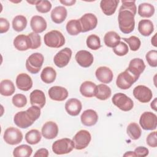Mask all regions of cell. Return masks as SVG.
Returning <instances> with one entry per match:
<instances>
[{
  "label": "cell",
  "instance_id": "obj_40",
  "mask_svg": "<svg viewBox=\"0 0 157 157\" xmlns=\"http://www.w3.org/2000/svg\"><path fill=\"white\" fill-rule=\"evenodd\" d=\"M123 40L128 43V44L129 46L130 49L132 51H137L139 49L140 45H141V42L140 40L139 39V37L135 36H132L129 38H125L123 37Z\"/></svg>",
  "mask_w": 157,
  "mask_h": 157
},
{
  "label": "cell",
  "instance_id": "obj_11",
  "mask_svg": "<svg viewBox=\"0 0 157 157\" xmlns=\"http://www.w3.org/2000/svg\"><path fill=\"white\" fill-rule=\"evenodd\" d=\"M72 56V50L68 47L64 48L59 51L54 56L53 61L55 64L59 67L62 68L66 66Z\"/></svg>",
  "mask_w": 157,
  "mask_h": 157
},
{
  "label": "cell",
  "instance_id": "obj_4",
  "mask_svg": "<svg viewBox=\"0 0 157 157\" xmlns=\"http://www.w3.org/2000/svg\"><path fill=\"white\" fill-rule=\"evenodd\" d=\"M44 58L40 53H34L31 54L26 61V68L31 74H37L44 63Z\"/></svg>",
  "mask_w": 157,
  "mask_h": 157
},
{
  "label": "cell",
  "instance_id": "obj_20",
  "mask_svg": "<svg viewBox=\"0 0 157 157\" xmlns=\"http://www.w3.org/2000/svg\"><path fill=\"white\" fill-rule=\"evenodd\" d=\"M82 109V102L76 98L69 99L65 104V109L67 113L71 116H77Z\"/></svg>",
  "mask_w": 157,
  "mask_h": 157
},
{
  "label": "cell",
  "instance_id": "obj_54",
  "mask_svg": "<svg viewBox=\"0 0 157 157\" xmlns=\"http://www.w3.org/2000/svg\"><path fill=\"white\" fill-rule=\"evenodd\" d=\"M123 156H136L135 154L134 153V151H129L126 152L124 155Z\"/></svg>",
  "mask_w": 157,
  "mask_h": 157
},
{
  "label": "cell",
  "instance_id": "obj_34",
  "mask_svg": "<svg viewBox=\"0 0 157 157\" xmlns=\"http://www.w3.org/2000/svg\"><path fill=\"white\" fill-rule=\"evenodd\" d=\"M111 94V89L107 85L99 84L97 86V92L95 96L98 99L105 101L110 97Z\"/></svg>",
  "mask_w": 157,
  "mask_h": 157
},
{
  "label": "cell",
  "instance_id": "obj_35",
  "mask_svg": "<svg viewBox=\"0 0 157 157\" xmlns=\"http://www.w3.org/2000/svg\"><path fill=\"white\" fill-rule=\"evenodd\" d=\"M126 132L131 139L137 140L141 136L142 131L137 123L132 122L128 125L126 128Z\"/></svg>",
  "mask_w": 157,
  "mask_h": 157
},
{
  "label": "cell",
  "instance_id": "obj_33",
  "mask_svg": "<svg viewBox=\"0 0 157 157\" xmlns=\"http://www.w3.org/2000/svg\"><path fill=\"white\" fill-rule=\"evenodd\" d=\"M66 31L71 36L78 35L82 33V28L79 20L74 19L69 20L66 26Z\"/></svg>",
  "mask_w": 157,
  "mask_h": 157
},
{
  "label": "cell",
  "instance_id": "obj_27",
  "mask_svg": "<svg viewBox=\"0 0 157 157\" xmlns=\"http://www.w3.org/2000/svg\"><path fill=\"white\" fill-rule=\"evenodd\" d=\"M118 3V0H102L100 7L105 15L110 16L115 12Z\"/></svg>",
  "mask_w": 157,
  "mask_h": 157
},
{
  "label": "cell",
  "instance_id": "obj_23",
  "mask_svg": "<svg viewBox=\"0 0 157 157\" xmlns=\"http://www.w3.org/2000/svg\"><path fill=\"white\" fill-rule=\"evenodd\" d=\"M30 26L33 32L36 33H40L47 29V23L46 20L42 17L34 15L31 19Z\"/></svg>",
  "mask_w": 157,
  "mask_h": 157
},
{
  "label": "cell",
  "instance_id": "obj_50",
  "mask_svg": "<svg viewBox=\"0 0 157 157\" xmlns=\"http://www.w3.org/2000/svg\"><path fill=\"white\" fill-rule=\"evenodd\" d=\"M48 156V151L46 148H40L36 151L34 156L35 157H47Z\"/></svg>",
  "mask_w": 157,
  "mask_h": 157
},
{
  "label": "cell",
  "instance_id": "obj_1",
  "mask_svg": "<svg viewBox=\"0 0 157 157\" xmlns=\"http://www.w3.org/2000/svg\"><path fill=\"white\" fill-rule=\"evenodd\" d=\"M40 113V108L32 105L25 111L17 112L14 116L13 121L19 128H27L39 118Z\"/></svg>",
  "mask_w": 157,
  "mask_h": 157
},
{
  "label": "cell",
  "instance_id": "obj_6",
  "mask_svg": "<svg viewBox=\"0 0 157 157\" xmlns=\"http://www.w3.org/2000/svg\"><path fill=\"white\" fill-rule=\"evenodd\" d=\"M112 101L115 106L124 112L131 110L134 107L132 100L122 93L115 94L112 98Z\"/></svg>",
  "mask_w": 157,
  "mask_h": 157
},
{
  "label": "cell",
  "instance_id": "obj_44",
  "mask_svg": "<svg viewBox=\"0 0 157 157\" xmlns=\"http://www.w3.org/2000/svg\"><path fill=\"white\" fill-rule=\"evenodd\" d=\"M113 51L117 55L122 56L126 55L128 53L129 48L126 44L120 41L114 48H113Z\"/></svg>",
  "mask_w": 157,
  "mask_h": 157
},
{
  "label": "cell",
  "instance_id": "obj_3",
  "mask_svg": "<svg viewBox=\"0 0 157 157\" xmlns=\"http://www.w3.org/2000/svg\"><path fill=\"white\" fill-rule=\"evenodd\" d=\"M45 44L51 48H59L65 44V38L63 34L57 30L47 33L44 37Z\"/></svg>",
  "mask_w": 157,
  "mask_h": 157
},
{
  "label": "cell",
  "instance_id": "obj_52",
  "mask_svg": "<svg viewBox=\"0 0 157 157\" xmlns=\"http://www.w3.org/2000/svg\"><path fill=\"white\" fill-rule=\"evenodd\" d=\"M151 109H153L155 111H156V98H155L152 102L151 103Z\"/></svg>",
  "mask_w": 157,
  "mask_h": 157
},
{
  "label": "cell",
  "instance_id": "obj_26",
  "mask_svg": "<svg viewBox=\"0 0 157 157\" xmlns=\"http://www.w3.org/2000/svg\"><path fill=\"white\" fill-rule=\"evenodd\" d=\"M67 14V10L64 6H57L52 10L51 18L54 23L60 24L65 20Z\"/></svg>",
  "mask_w": 157,
  "mask_h": 157
},
{
  "label": "cell",
  "instance_id": "obj_9",
  "mask_svg": "<svg viewBox=\"0 0 157 157\" xmlns=\"http://www.w3.org/2000/svg\"><path fill=\"white\" fill-rule=\"evenodd\" d=\"M3 139L7 144L14 145L22 141L23 134L20 129L14 127H9L5 130Z\"/></svg>",
  "mask_w": 157,
  "mask_h": 157
},
{
  "label": "cell",
  "instance_id": "obj_19",
  "mask_svg": "<svg viewBox=\"0 0 157 157\" xmlns=\"http://www.w3.org/2000/svg\"><path fill=\"white\" fill-rule=\"evenodd\" d=\"M16 85L19 90L27 91L32 88L33 80L27 74L21 73L16 78Z\"/></svg>",
  "mask_w": 157,
  "mask_h": 157
},
{
  "label": "cell",
  "instance_id": "obj_8",
  "mask_svg": "<svg viewBox=\"0 0 157 157\" xmlns=\"http://www.w3.org/2000/svg\"><path fill=\"white\" fill-rule=\"evenodd\" d=\"M91 140V136L89 131L82 129L78 131L73 137L74 148L76 150H83L90 144Z\"/></svg>",
  "mask_w": 157,
  "mask_h": 157
},
{
  "label": "cell",
  "instance_id": "obj_32",
  "mask_svg": "<svg viewBox=\"0 0 157 157\" xmlns=\"http://www.w3.org/2000/svg\"><path fill=\"white\" fill-rule=\"evenodd\" d=\"M155 10L154 6L150 3H141L138 7V14L142 17L150 18L152 17L155 13Z\"/></svg>",
  "mask_w": 157,
  "mask_h": 157
},
{
  "label": "cell",
  "instance_id": "obj_47",
  "mask_svg": "<svg viewBox=\"0 0 157 157\" xmlns=\"http://www.w3.org/2000/svg\"><path fill=\"white\" fill-rule=\"evenodd\" d=\"M147 144L151 147H157V137H156V131H153L150 132L146 138Z\"/></svg>",
  "mask_w": 157,
  "mask_h": 157
},
{
  "label": "cell",
  "instance_id": "obj_2",
  "mask_svg": "<svg viewBox=\"0 0 157 157\" xmlns=\"http://www.w3.org/2000/svg\"><path fill=\"white\" fill-rule=\"evenodd\" d=\"M134 16L128 10L120 11L118 15V26L120 31L124 34H129L133 31L135 26Z\"/></svg>",
  "mask_w": 157,
  "mask_h": 157
},
{
  "label": "cell",
  "instance_id": "obj_43",
  "mask_svg": "<svg viewBox=\"0 0 157 157\" xmlns=\"http://www.w3.org/2000/svg\"><path fill=\"white\" fill-rule=\"evenodd\" d=\"M52 4L49 1L43 0L38 1L37 3L36 4V8L37 10L42 13L48 12L52 9Z\"/></svg>",
  "mask_w": 157,
  "mask_h": 157
},
{
  "label": "cell",
  "instance_id": "obj_21",
  "mask_svg": "<svg viewBox=\"0 0 157 157\" xmlns=\"http://www.w3.org/2000/svg\"><path fill=\"white\" fill-rule=\"evenodd\" d=\"M30 104L32 105L42 108L44 107L46 102V98L44 93L39 90H33L29 95Z\"/></svg>",
  "mask_w": 157,
  "mask_h": 157
},
{
  "label": "cell",
  "instance_id": "obj_17",
  "mask_svg": "<svg viewBox=\"0 0 157 157\" xmlns=\"http://www.w3.org/2000/svg\"><path fill=\"white\" fill-rule=\"evenodd\" d=\"M145 69V64L142 59L134 58L130 61L128 67L126 69L134 76L139 78Z\"/></svg>",
  "mask_w": 157,
  "mask_h": 157
},
{
  "label": "cell",
  "instance_id": "obj_5",
  "mask_svg": "<svg viewBox=\"0 0 157 157\" xmlns=\"http://www.w3.org/2000/svg\"><path fill=\"white\" fill-rule=\"evenodd\" d=\"M74 148V143L69 138L58 139L52 144V151L56 155L67 154Z\"/></svg>",
  "mask_w": 157,
  "mask_h": 157
},
{
  "label": "cell",
  "instance_id": "obj_15",
  "mask_svg": "<svg viewBox=\"0 0 157 157\" xmlns=\"http://www.w3.org/2000/svg\"><path fill=\"white\" fill-rule=\"evenodd\" d=\"M42 135L47 139H53L58 134V127L54 121H49L45 123L41 129Z\"/></svg>",
  "mask_w": 157,
  "mask_h": 157
},
{
  "label": "cell",
  "instance_id": "obj_14",
  "mask_svg": "<svg viewBox=\"0 0 157 157\" xmlns=\"http://www.w3.org/2000/svg\"><path fill=\"white\" fill-rule=\"evenodd\" d=\"M77 63L83 67H88L93 63V55L88 51L82 50L77 52L75 56Z\"/></svg>",
  "mask_w": 157,
  "mask_h": 157
},
{
  "label": "cell",
  "instance_id": "obj_53",
  "mask_svg": "<svg viewBox=\"0 0 157 157\" xmlns=\"http://www.w3.org/2000/svg\"><path fill=\"white\" fill-rule=\"evenodd\" d=\"M156 33L155 34V35L152 37L151 38V44L154 46V47H156L157 45H156Z\"/></svg>",
  "mask_w": 157,
  "mask_h": 157
},
{
  "label": "cell",
  "instance_id": "obj_22",
  "mask_svg": "<svg viewBox=\"0 0 157 157\" xmlns=\"http://www.w3.org/2000/svg\"><path fill=\"white\" fill-rule=\"evenodd\" d=\"M80 119L83 125L86 126H92L97 123L98 120V115L95 110L88 109L82 113Z\"/></svg>",
  "mask_w": 157,
  "mask_h": 157
},
{
  "label": "cell",
  "instance_id": "obj_39",
  "mask_svg": "<svg viewBox=\"0 0 157 157\" xmlns=\"http://www.w3.org/2000/svg\"><path fill=\"white\" fill-rule=\"evenodd\" d=\"M86 42L87 47L93 50H98L101 47L100 38L96 34L90 35L87 37Z\"/></svg>",
  "mask_w": 157,
  "mask_h": 157
},
{
  "label": "cell",
  "instance_id": "obj_7",
  "mask_svg": "<svg viewBox=\"0 0 157 157\" xmlns=\"http://www.w3.org/2000/svg\"><path fill=\"white\" fill-rule=\"evenodd\" d=\"M138 77L134 76L127 69L120 73L116 80L117 86L122 90L129 89L137 80Z\"/></svg>",
  "mask_w": 157,
  "mask_h": 157
},
{
  "label": "cell",
  "instance_id": "obj_46",
  "mask_svg": "<svg viewBox=\"0 0 157 157\" xmlns=\"http://www.w3.org/2000/svg\"><path fill=\"white\" fill-rule=\"evenodd\" d=\"M28 36H29L31 40V49H36L40 46L41 45L40 36L37 33L32 32V33H30Z\"/></svg>",
  "mask_w": 157,
  "mask_h": 157
},
{
  "label": "cell",
  "instance_id": "obj_12",
  "mask_svg": "<svg viewBox=\"0 0 157 157\" xmlns=\"http://www.w3.org/2000/svg\"><path fill=\"white\" fill-rule=\"evenodd\" d=\"M133 95L136 99L142 103H147L152 99L151 90L145 85H138L133 90Z\"/></svg>",
  "mask_w": 157,
  "mask_h": 157
},
{
  "label": "cell",
  "instance_id": "obj_13",
  "mask_svg": "<svg viewBox=\"0 0 157 157\" xmlns=\"http://www.w3.org/2000/svg\"><path fill=\"white\" fill-rule=\"evenodd\" d=\"M82 32L86 33L94 29L98 25V18L95 15L91 13L84 14L79 19Z\"/></svg>",
  "mask_w": 157,
  "mask_h": 157
},
{
  "label": "cell",
  "instance_id": "obj_10",
  "mask_svg": "<svg viewBox=\"0 0 157 157\" xmlns=\"http://www.w3.org/2000/svg\"><path fill=\"white\" fill-rule=\"evenodd\" d=\"M140 126L144 130H155L157 126V117L151 112H145L139 119Z\"/></svg>",
  "mask_w": 157,
  "mask_h": 157
},
{
  "label": "cell",
  "instance_id": "obj_16",
  "mask_svg": "<svg viewBox=\"0 0 157 157\" xmlns=\"http://www.w3.org/2000/svg\"><path fill=\"white\" fill-rule=\"evenodd\" d=\"M48 96L52 100L63 101L68 96V91L64 87L60 86H52L48 91Z\"/></svg>",
  "mask_w": 157,
  "mask_h": 157
},
{
  "label": "cell",
  "instance_id": "obj_42",
  "mask_svg": "<svg viewBox=\"0 0 157 157\" xmlns=\"http://www.w3.org/2000/svg\"><path fill=\"white\" fill-rule=\"evenodd\" d=\"M12 101L13 104L15 107L18 108H21L25 107L26 105L27 99L24 94L18 93V94H15L13 96L12 99Z\"/></svg>",
  "mask_w": 157,
  "mask_h": 157
},
{
  "label": "cell",
  "instance_id": "obj_37",
  "mask_svg": "<svg viewBox=\"0 0 157 157\" xmlns=\"http://www.w3.org/2000/svg\"><path fill=\"white\" fill-rule=\"evenodd\" d=\"M26 25L27 19L23 15H17L12 20V28L15 31L17 32L22 31L26 28Z\"/></svg>",
  "mask_w": 157,
  "mask_h": 157
},
{
  "label": "cell",
  "instance_id": "obj_51",
  "mask_svg": "<svg viewBox=\"0 0 157 157\" xmlns=\"http://www.w3.org/2000/svg\"><path fill=\"white\" fill-rule=\"evenodd\" d=\"M59 2H60L61 4L65 5V6H71L74 5V4L76 2V1H75V0H70V1H67V0L62 1V0H60Z\"/></svg>",
  "mask_w": 157,
  "mask_h": 157
},
{
  "label": "cell",
  "instance_id": "obj_49",
  "mask_svg": "<svg viewBox=\"0 0 157 157\" xmlns=\"http://www.w3.org/2000/svg\"><path fill=\"white\" fill-rule=\"evenodd\" d=\"M10 24L8 20L4 18H0V33H6L9 29Z\"/></svg>",
  "mask_w": 157,
  "mask_h": 157
},
{
  "label": "cell",
  "instance_id": "obj_41",
  "mask_svg": "<svg viewBox=\"0 0 157 157\" xmlns=\"http://www.w3.org/2000/svg\"><path fill=\"white\" fill-rule=\"evenodd\" d=\"M135 2V1H121L122 5L119 9V12L122 10H128L135 15L137 12V7Z\"/></svg>",
  "mask_w": 157,
  "mask_h": 157
},
{
  "label": "cell",
  "instance_id": "obj_25",
  "mask_svg": "<svg viewBox=\"0 0 157 157\" xmlns=\"http://www.w3.org/2000/svg\"><path fill=\"white\" fill-rule=\"evenodd\" d=\"M80 92L82 96L86 98L95 96L97 92V85L91 81L83 82L80 86Z\"/></svg>",
  "mask_w": 157,
  "mask_h": 157
},
{
  "label": "cell",
  "instance_id": "obj_29",
  "mask_svg": "<svg viewBox=\"0 0 157 157\" xmlns=\"http://www.w3.org/2000/svg\"><path fill=\"white\" fill-rule=\"evenodd\" d=\"M56 71L50 66L44 67L40 74V78L45 83H52L56 78Z\"/></svg>",
  "mask_w": 157,
  "mask_h": 157
},
{
  "label": "cell",
  "instance_id": "obj_38",
  "mask_svg": "<svg viewBox=\"0 0 157 157\" xmlns=\"http://www.w3.org/2000/svg\"><path fill=\"white\" fill-rule=\"evenodd\" d=\"M41 133L37 129H31L25 135V140L27 143L31 145L38 144L41 140Z\"/></svg>",
  "mask_w": 157,
  "mask_h": 157
},
{
  "label": "cell",
  "instance_id": "obj_30",
  "mask_svg": "<svg viewBox=\"0 0 157 157\" xmlns=\"http://www.w3.org/2000/svg\"><path fill=\"white\" fill-rule=\"evenodd\" d=\"M120 36L116 32L113 31L106 33L104 37V42L105 45L112 48L120 42Z\"/></svg>",
  "mask_w": 157,
  "mask_h": 157
},
{
  "label": "cell",
  "instance_id": "obj_28",
  "mask_svg": "<svg viewBox=\"0 0 157 157\" xmlns=\"http://www.w3.org/2000/svg\"><path fill=\"white\" fill-rule=\"evenodd\" d=\"M138 31L144 36H149L154 31V26L150 20L144 19L138 23Z\"/></svg>",
  "mask_w": 157,
  "mask_h": 157
},
{
  "label": "cell",
  "instance_id": "obj_18",
  "mask_svg": "<svg viewBox=\"0 0 157 157\" xmlns=\"http://www.w3.org/2000/svg\"><path fill=\"white\" fill-rule=\"evenodd\" d=\"M95 75L97 79L103 83H110L113 77L112 70L106 66L99 67L95 72Z\"/></svg>",
  "mask_w": 157,
  "mask_h": 157
},
{
  "label": "cell",
  "instance_id": "obj_36",
  "mask_svg": "<svg viewBox=\"0 0 157 157\" xmlns=\"http://www.w3.org/2000/svg\"><path fill=\"white\" fill-rule=\"evenodd\" d=\"M32 153V148L29 145L23 144L15 148L13 151V155L15 157H29Z\"/></svg>",
  "mask_w": 157,
  "mask_h": 157
},
{
  "label": "cell",
  "instance_id": "obj_24",
  "mask_svg": "<svg viewBox=\"0 0 157 157\" xmlns=\"http://www.w3.org/2000/svg\"><path fill=\"white\" fill-rule=\"evenodd\" d=\"M13 43L15 48L19 51L27 50L31 48V46L29 36L25 34H20L16 36Z\"/></svg>",
  "mask_w": 157,
  "mask_h": 157
},
{
  "label": "cell",
  "instance_id": "obj_48",
  "mask_svg": "<svg viewBox=\"0 0 157 157\" xmlns=\"http://www.w3.org/2000/svg\"><path fill=\"white\" fill-rule=\"evenodd\" d=\"M136 156L145 157L149 153V150L145 147H138L135 148L134 151Z\"/></svg>",
  "mask_w": 157,
  "mask_h": 157
},
{
  "label": "cell",
  "instance_id": "obj_31",
  "mask_svg": "<svg viewBox=\"0 0 157 157\" xmlns=\"http://www.w3.org/2000/svg\"><path fill=\"white\" fill-rule=\"evenodd\" d=\"M15 91L13 83L8 79L3 80L0 83V93L2 96H9L12 95Z\"/></svg>",
  "mask_w": 157,
  "mask_h": 157
},
{
  "label": "cell",
  "instance_id": "obj_45",
  "mask_svg": "<svg viewBox=\"0 0 157 157\" xmlns=\"http://www.w3.org/2000/svg\"><path fill=\"white\" fill-rule=\"evenodd\" d=\"M145 58L148 64L150 66L153 67L157 66V51L156 50L148 52L145 55Z\"/></svg>",
  "mask_w": 157,
  "mask_h": 157
}]
</instances>
